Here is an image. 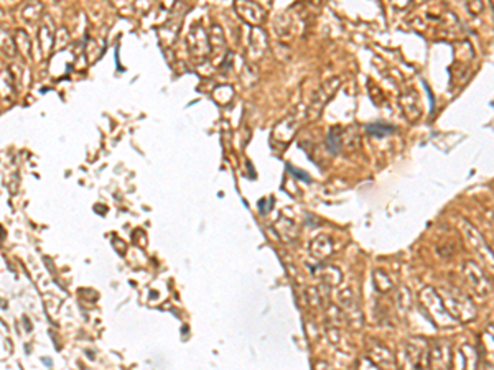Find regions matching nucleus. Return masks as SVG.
<instances>
[{
	"label": "nucleus",
	"mask_w": 494,
	"mask_h": 370,
	"mask_svg": "<svg viewBox=\"0 0 494 370\" xmlns=\"http://www.w3.org/2000/svg\"><path fill=\"white\" fill-rule=\"evenodd\" d=\"M366 130H368V135L381 138V137H386V135H390V133H394L395 127L394 125H386V124L382 125L381 122H376V124H371V125L366 127Z\"/></svg>",
	"instance_id": "f257e3e1"
},
{
	"label": "nucleus",
	"mask_w": 494,
	"mask_h": 370,
	"mask_svg": "<svg viewBox=\"0 0 494 370\" xmlns=\"http://www.w3.org/2000/svg\"><path fill=\"white\" fill-rule=\"evenodd\" d=\"M287 169H289V173H292V174H294V176L298 178V179L307 181V183H310V181H312L307 173H300V169H297V168H294V166H287Z\"/></svg>",
	"instance_id": "f03ea898"
}]
</instances>
